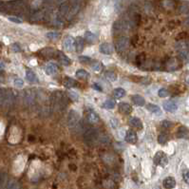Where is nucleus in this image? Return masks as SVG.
I'll return each instance as SVG.
<instances>
[{
    "instance_id": "obj_1",
    "label": "nucleus",
    "mask_w": 189,
    "mask_h": 189,
    "mask_svg": "<svg viewBox=\"0 0 189 189\" xmlns=\"http://www.w3.org/2000/svg\"><path fill=\"white\" fill-rule=\"evenodd\" d=\"M99 139V132L95 128H88L84 134L85 143L89 146H94Z\"/></svg>"
},
{
    "instance_id": "obj_2",
    "label": "nucleus",
    "mask_w": 189,
    "mask_h": 189,
    "mask_svg": "<svg viewBox=\"0 0 189 189\" xmlns=\"http://www.w3.org/2000/svg\"><path fill=\"white\" fill-rule=\"evenodd\" d=\"M51 101H52V105L54 106V108L58 109H61L64 107H66L67 103V96L65 95L64 92H60V91H57V92L53 93Z\"/></svg>"
},
{
    "instance_id": "obj_3",
    "label": "nucleus",
    "mask_w": 189,
    "mask_h": 189,
    "mask_svg": "<svg viewBox=\"0 0 189 189\" xmlns=\"http://www.w3.org/2000/svg\"><path fill=\"white\" fill-rule=\"evenodd\" d=\"M129 45V39L126 36H120L115 40V49L117 51H124L128 49Z\"/></svg>"
},
{
    "instance_id": "obj_4",
    "label": "nucleus",
    "mask_w": 189,
    "mask_h": 189,
    "mask_svg": "<svg viewBox=\"0 0 189 189\" xmlns=\"http://www.w3.org/2000/svg\"><path fill=\"white\" fill-rule=\"evenodd\" d=\"M79 120H80V116L75 110L72 109V110L69 112V115H67V126H69V128H75L78 125Z\"/></svg>"
},
{
    "instance_id": "obj_5",
    "label": "nucleus",
    "mask_w": 189,
    "mask_h": 189,
    "mask_svg": "<svg viewBox=\"0 0 189 189\" xmlns=\"http://www.w3.org/2000/svg\"><path fill=\"white\" fill-rule=\"evenodd\" d=\"M154 164L156 165H161V166L164 167L165 165L168 164V158L167 156L164 154L162 151H158L154 156Z\"/></svg>"
},
{
    "instance_id": "obj_6",
    "label": "nucleus",
    "mask_w": 189,
    "mask_h": 189,
    "mask_svg": "<svg viewBox=\"0 0 189 189\" xmlns=\"http://www.w3.org/2000/svg\"><path fill=\"white\" fill-rule=\"evenodd\" d=\"M13 102V95L10 91L0 89V106H7Z\"/></svg>"
},
{
    "instance_id": "obj_7",
    "label": "nucleus",
    "mask_w": 189,
    "mask_h": 189,
    "mask_svg": "<svg viewBox=\"0 0 189 189\" xmlns=\"http://www.w3.org/2000/svg\"><path fill=\"white\" fill-rule=\"evenodd\" d=\"M64 45L67 51H72L75 48V40L73 39L72 36H67L64 41Z\"/></svg>"
},
{
    "instance_id": "obj_8",
    "label": "nucleus",
    "mask_w": 189,
    "mask_h": 189,
    "mask_svg": "<svg viewBox=\"0 0 189 189\" xmlns=\"http://www.w3.org/2000/svg\"><path fill=\"white\" fill-rule=\"evenodd\" d=\"M162 185L165 189H173L176 186V180L173 177H166L162 182Z\"/></svg>"
},
{
    "instance_id": "obj_9",
    "label": "nucleus",
    "mask_w": 189,
    "mask_h": 189,
    "mask_svg": "<svg viewBox=\"0 0 189 189\" xmlns=\"http://www.w3.org/2000/svg\"><path fill=\"white\" fill-rule=\"evenodd\" d=\"M177 137L181 139H188L189 138V129L186 126H180L177 131Z\"/></svg>"
},
{
    "instance_id": "obj_10",
    "label": "nucleus",
    "mask_w": 189,
    "mask_h": 189,
    "mask_svg": "<svg viewBox=\"0 0 189 189\" xmlns=\"http://www.w3.org/2000/svg\"><path fill=\"white\" fill-rule=\"evenodd\" d=\"M126 141L129 144H136V142L138 141V137L136 132L133 130H128L126 134Z\"/></svg>"
},
{
    "instance_id": "obj_11",
    "label": "nucleus",
    "mask_w": 189,
    "mask_h": 189,
    "mask_svg": "<svg viewBox=\"0 0 189 189\" xmlns=\"http://www.w3.org/2000/svg\"><path fill=\"white\" fill-rule=\"evenodd\" d=\"M131 101L133 104H135L136 106H139V107H143V106L146 105V100H144V98L143 96L138 95V94L131 97Z\"/></svg>"
},
{
    "instance_id": "obj_12",
    "label": "nucleus",
    "mask_w": 189,
    "mask_h": 189,
    "mask_svg": "<svg viewBox=\"0 0 189 189\" xmlns=\"http://www.w3.org/2000/svg\"><path fill=\"white\" fill-rule=\"evenodd\" d=\"M119 110L124 114H130L132 112V107L128 103H120Z\"/></svg>"
},
{
    "instance_id": "obj_13",
    "label": "nucleus",
    "mask_w": 189,
    "mask_h": 189,
    "mask_svg": "<svg viewBox=\"0 0 189 189\" xmlns=\"http://www.w3.org/2000/svg\"><path fill=\"white\" fill-rule=\"evenodd\" d=\"M178 106L172 101H167L164 103V109L167 112H174L177 110Z\"/></svg>"
},
{
    "instance_id": "obj_14",
    "label": "nucleus",
    "mask_w": 189,
    "mask_h": 189,
    "mask_svg": "<svg viewBox=\"0 0 189 189\" xmlns=\"http://www.w3.org/2000/svg\"><path fill=\"white\" fill-rule=\"evenodd\" d=\"M25 102L27 104H33L34 99H35V93L33 90H26L25 96H24Z\"/></svg>"
},
{
    "instance_id": "obj_15",
    "label": "nucleus",
    "mask_w": 189,
    "mask_h": 189,
    "mask_svg": "<svg viewBox=\"0 0 189 189\" xmlns=\"http://www.w3.org/2000/svg\"><path fill=\"white\" fill-rule=\"evenodd\" d=\"M166 67L168 70H175L179 67V61L176 58H171L167 61Z\"/></svg>"
},
{
    "instance_id": "obj_16",
    "label": "nucleus",
    "mask_w": 189,
    "mask_h": 189,
    "mask_svg": "<svg viewBox=\"0 0 189 189\" xmlns=\"http://www.w3.org/2000/svg\"><path fill=\"white\" fill-rule=\"evenodd\" d=\"M99 49H100V51H101L102 53L107 54V55L108 54H111L112 51H113V49H112L111 45H109V44H108V43L101 44V45H100Z\"/></svg>"
},
{
    "instance_id": "obj_17",
    "label": "nucleus",
    "mask_w": 189,
    "mask_h": 189,
    "mask_svg": "<svg viewBox=\"0 0 189 189\" xmlns=\"http://www.w3.org/2000/svg\"><path fill=\"white\" fill-rule=\"evenodd\" d=\"M146 109L148 110L149 112H151L153 114H156V115H161L162 114V110L161 108L158 107L157 105H154V104H147L146 105Z\"/></svg>"
},
{
    "instance_id": "obj_18",
    "label": "nucleus",
    "mask_w": 189,
    "mask_h": 189,
    "mask_svg": "<svg viewBox=\"0 0 189 189\" xmlns=\"http://www.w3.org/2000/svg\"><path fill=\"white\" fill-rule=\"evenodd\" d=\"M57 56H58V59H59V61L61 62L62 63V65H65V66H67V65H69V63H70V60H69V58L67 57V56L64 53V52H62V51H57Z\"/></svg>"
},
{
    "instance_id": "obj_19",
    "label": "nucleus",
    "mask_w": 189,
    "mask_h": 189,
    "mask_svg": "<svg viewBox=\"0 0 189 189\" xmlns=\"http://www.w3.org/2000/svg\"><path fill=\"white\" fill-rule=\"evenodd\" d=\"M58 67L54 63H49L46 67V73L48 75H52L57 72Z\"/></svg>"
},
{
    "instance_id": "obj_20",
    "label": "nucleus",
    "mask_w": 189,
    "mask_h": 189,
    "mask_svg": "<svg viewBox=\"0 0 189 189\" xmlns=\"http://www.w3.org/2000/svg\"><path fill=\"white\" fill-rule=\"evenodd\" d=\"M87 119L91 124H95L99 121V117L94 110H89L87 112Z\"/></svg>"
},
{
    "instance_id": "obj_21",
    "label": "nucleus",
    "mask_w": 189,
    "mask_h": 189,
    "mask_svg": "<svg viewBox=\"0 0 189 189\" xmlns=\"http://www.w3.org/2000/svg\"><path fill=\"white\" fill-rule=\"evenodd\" d=\"M129 123H130V125L132 126H134V128H137L139 129H141L143 128V123H142V121L139 119L137 117H132L129 119Z\"/></svg>"
},
{
    "instance_id": "obj_22",
    "label": "nucleus",
    "mask_w": 189,
    "mask_h": 189,
    "mask_svg": "<svg viewBox=\"0 0 189 189\" xmlns=\"http://www.w3.org/2000/svg\"><path fill=\"white\" fill-rule=\"evenodd\" d=\"M84 39H83L82 37H77L75 40V49H76V51L78 52H81L83 51V49H84Z\"/></svg>"
},
{
    "instance_id": "obj_23",
    "label": "nucleus",
    "mask_w": 189,
    "mask_h": 189,
    "mask_svg": "<svg viewBox=\"0 0 189 189\" xmlns=\"http://www.w3.org/2000/svg\"><path fill=\"white\" fill-rule=\"evenodd\" d=\"M76 77L81 80H85L88 78V72L85 69H78L76 71Z\"/></svg>"
},
{
    "instance_id": "obj_24",
    "label": "nucleus",
    "mask_w": 189,
    "mask_h": 189,
    "mask_svg": "<svg viewBox=\"0 0 189 189\" xmlns=\"http://www.w3.org/2000/svg\"><path fill=\"white\" fill-rule=\"evenodd\" d=\"M113 94H114L115 98L120 99V98H122V97H124V96L126 95V90L124 89V88H122V87H118V88H116V89L114 90Z\"/></svg>"
},
{
    "instance_id": "obj_25",
    "label": "nucleus",
    "mask_w": 189,
    "mask_h": 189,
    "mask_svg": "<svg viewBox=\"0 0 189 189\" xmlns=\"http://www.w3.org/2000/svg\"><path fill=\"white\" fill-rule=\"evenodd\" d=\"M26 78H27V80L29 82L36 81V75H35V73L31 69H27V71H26Z\"/></svg>"
},
{
    "instance_id": "obj_26",
    "label": "nucleus",
    "mask_w": 189,
    "mask_h": 189,
    "mask_svg": "<svg viewBox=\"0 0 189 189\" xmlns=\"http://www.w3.org/2000/svg\"><path fill=\"white\" fill-rule=\"evenodd\" d=\"M85 39L87 41V42H89V43H93L94 41H96V36H95V34H93L92 32H90V31H87L85 33Z\"/></svg>"
},
{
    "instance_id": "obj_27",
    "label": "nucleus",
    "mask_w": 189,
    "mask_h": 189,
    "mask_svg": "<svg viewBox=\"0 0 189 189\" xmlns=\"http://www.w3.org/2000/svg\"><path fill=\"white\" fill-rule=\"evenodd\" d=\"M64 85H65V87L70 88V87H74V85H76V82L73 80L72 78L66 77V78H65V81H64Z\"/></svg>"
},
{
    "instance_id": "obj_28",
    "label": "nucleus",
    "mask_w": 189,
    "mask_h": 189,
    "mask_svg": "<svg viewBox=\"0 0 189 189\" xmlns=\"http://www.w3.org/2000/svg\"><path fill=\"white\" fill-rule=\"evenodd\" d=\"M168 140V135L166 133H164V132H162L160 135H159L158 137V142L160 144H164L165 143L167 142Z\"/></svg>"
},
{
    "instance_id": "obj_29",
    "label": "nucleus",
    "mask_w": 189,
    "mask_h": 189,
    "mask_svg": "<svg viewBox=\"0 0 189 189\" xmlns=\"http://www.w3.org/2000/svg\"><path fill=\"white\" fill-rule=\"evenodd\" d=\"M47 37L51 40H57L59 37H60V33L56 31H49L47 33Z\"/></svg>"
},
{
    "instance_id": "obj_30",
    "label": "nucleus",
    "mask_w": 189,
    "mask_h": 189,
    "mask_svg": "<svg viewBox=\"0 0 189 189\" xmlns=\"http://www.w3.org/2000/svg\"><path fill=\"white\" fill-rule=\"evenodd\" d=\"M104 108H106V109H112V108H114V107H115V102L113 101V100H107V101H105V103H104Z\"/></svg>"
},
{
    "instance_id": "obj_31",
    "label": "nucleus",
    "mask_w": 189,
    "mask_h": 189,
    "mask_svg": "<svg viewBox=\"0 0 189 189\" xmlns=\"http://www.w3.org/2000/svg\"><path fill=\"white\" fill-rule=\"evenodd\" d=\"M106 77H107L108 80L113 82V81H116L117 79V75L115 72H112V71H107L106 72Z\"/></svg>"
},
{
    "instance_id": "obj_32",
    "label": "nucleus",
    "mask_w": 189,
    "mask_h": 189,
    "mask_svg": "<svg viewBox=\"0 0 189 189\" xmlns=\"http://www.w3.org/2000/svg\"><path fill=\"white\" fill-rule=\"evenodd\" d=\"M176 48L179 49V51H186V49H187V44L185 43L184 41H181V42L177 43Z\"/></svg>"
},
{
    "instance_id": "obj_33",
    "label": "nucleus",
    "mask_w": 189,
    "mask_h": 189,
    "mask_svg": "<svg viewBox=\"0 0 189 189\" xmlns=\"http://www.w3.org/2000/svg\"><path fill=\"white\" fill-rule=\"evenodd\" d=\"M91 67H92L93 70H95V71H101L102 70V64L100 63V62H93V63H91Z\"/></svg>"
},
{
    "instance_id": "obj_34",
    "label": "nucleus",
    "mask_w": 189,
    "mask_h": 189,
    "mask_svg": "<svg viewBox=\"0 0 189 189\" xmlns=\"http://www.w3.org/2000/svg\"><path fill=\"white\" fill-rule=\"evenodd\" d=\"M8 189H21V186H20L18 182L13 181L10 182V184H9V186H8Z\"/></svg>"
},
{
    "instance_id": "obj_35",
    "label": "nucleus",
    "mask_w": 189,
    "mask_h": 189,
    "mask_svg": "<svg viewBox=\"0 0 189 189\" xmlns=\"http://www.w3.org/2000/svg\"><path fill=\"white\" fill-rule=\"evenodd\" d=\"M158 94H159V96L160 97H167L168 95H169V91H168L166 88H161L160 90L158 91Z\"/></svg>"
},
{
    "instance_id": "obj_36",
    "label": "nucleus",
    "mask_w": 189,
    "mask_h": 189,
    "mask_svg": "<svg viewBox=\"0 0 189 189\" xmlns=\"http://www.w3.org/2000/svg\"><path fill=\"white\" fill-rule=\"evenodd\" d=\"M79 61H80L82 64L91 63V59L88 57V56H80V57H79Z\"/></svg>"
},
{
    "instance_id": "obj_37",
    "label": "nucleus",
    "mask_w": 189,
    "mask_h": 189,
    "mask_svg": "<svg viewBox=\"0 0 189 189\" xmlns=\"http://www.w3.org/2000/svg\"><path fill=\"white\" fill-rule=\"evenodd\" d=\"M182 178H184V181L189 185V169L184 170V172H182Z\"/></svg>"
},
{
    "instance_id": "obj_38",
    "label": "nucleus",
    "mask_w": 189,
    "mask_h": 189,
    "mask_svg": "<svg viewBox=\"0 0 189 189\" xmlns=\"http://www.w3.org/2000/svg\"><path fill=\"white\" fill-rule=\"evenodd\" d=\"M13 83H14V85H16L17 87H22L23 85H24V81L20 78H15Z\"/></svg>"
},
{
    "instance_id": "obj_39",
    "label": "nucleus",
    "mask_w": 189,
    "mask_h": 189,
    "mask_svg": "<svg viewBox=\"0 0 189 189\" xmlns=\"http://www.w3.org/2000/svg\"><path fill=\"white\" fill-rule=\"evenodd\" d=\"M8 19L13 23H17V24H21V23L23 22L22 19H20V18H18V17H15V16H9Z\"/></svg>"
},
{
    "instance_id": "obj_40",
    "label": "nucleus",
    "mask_w": 189,
    "mask_h": 189,
    "mask_svg": "<svg viewBox=\"0 0 189 189\" xmlns=\"http://www.w3.org/2000/svg\"><path fill=\"white\" fill-rule=\"evenodd\" d=\"M171 126H172V123L169 122V121H164V122H162V126L164 128H171Z\"/></svg>"
},
{
    "instance_id": "obj_41",
    "label": "nucleus",
    "mask_w": 189,
    "mask_h": 189,
    "mask_svg": "<svg viewBox=\"0 0 189 189\" xmlns=\"http://www.w3.org/2000/svg\"><path fill=\"white\" fill-rule=\"evenodd\" d=\"M93 87L98 91H103V88L101 87V85H99L98 84H93Z\"/></svg>"
},
{
    "instance_id": "obj_42",
    "label": "nucleus",
    "mask_w": 189,
    "mask_h": 189,
    "mask_svg": "<svg viewBox=\"0 0 189 189\" xmlns=\"http://www.w3.org/2000/svg\"><path fill=\"white\" fill-rule=\"evenodd\" d=\"M69 95H73V96H69L70 98L74 99V100H77V99H78V95H77V94H75V93H73V92H69Z\"/></svg>"
},
{
    "instance_id": "obj_43",
    "label": "nucleus",
    "mask_w": 189,
    "mask_h": 189,
    "mask_svg": "<svg viewBox=\"0 0 189 189\" xmlns=\"http://www.w3.org/2000/svg\"><path fill=\"white\" fill-rule=\"evenodd\" d=\"M144 54H141L140 56H139V59H137V62L139 61V63H140V64H141V63H142V62H143V61L144 60V59H142V58H143V57H144Z\"/></svg>"
},
{
    "instance_id": "obj_44",
    "label": "nucleus",
    "mask_w": 189,
    "mask_h": 189,
    "mask_svg": "<svg viewBox=\"0 0 189 189\" xmlns=\"http://www.w3.org/2000/svg\"><path fill=\"white\" fill-rule=\"evenodd\" d=\"M13 49H15V51H20V48L16 45V44H14V45L13 46Z\"/></svg>"
},
{
    "instance_id": "obj_45",
    "label": "nucleus",
    "mask_w": 189,
    "mask_h": 189,
    "mask_svg": "<svg viewBox=\"0 0 189 189\" xmlns=\"http://www.w3.org/2000/svg\"><path fill=\"white\" fill-rule=\"evenodd\" d=\"M185 24H186L188 27H189V15H188V17L186 18V20H185Z\"/></svg>"
},
{
    "instance_id": "obj_46",
    "label": "nucleus",
    "mask_w": 189,
    "mask_h": 189,
    "mask_svg": "<svg viewBox=\"0 0 189 189\" xmlns=\"http://www.w3.org/2000/svg\"><path fill=\"white\" fill-rule=\"evenodd\" d=\"M0 69H4V64L0 63Z\"/></svg>"
},
{
    "instance_id": "obj_47",
    "label": "nucleus",
    "mask_w": 189,
    "mask_h": 189,
    "mask_svg": "<svg viewBox=\"0 0 189 189\" xmlns=\"http://www.w3.org/2000/svg\"><path fill=\"white\" fill-rule=\"evenodd\" d=\"M1 182H2V174L0 173V184H1Z\"/></svg>"
},
{
    "instance_id": "obj_48",
    "label": "nucleus",
    "mask_w": 189,
    "mask_h": 189,
    "mask_svg": "<svg viewBox=\"0 0 189 189\" xmlns=\"http://www.w3.org/2000/svg\"><path fill=\"white\" fill-rule=\"evenodd\" d=\"M186 59H187V61L189 62V51L187 52V56H186Z\"/></svg>"
},
{
    "instance_id": "obj_49",
    "label": "nucleus",
    "mask_w": 189,
    "mask_h": 189,
    "mask_svg": "<svg viewBox=\"0 0 189 189\" xmlns=\"http://www.w3.org/2000/svg\"><path fill=\"white\" fill-rule=\"evenodd\" d=\"M154 189H161V188H160V187H155Z\"/></svg>"
},
{
    "instance_id": "obj_50",
    "label": "nucleus",
    "mask_w": 189,
    "mask_h": 189,
    "mask_svg": "<svg viewBox=\"0 0 189 189\" xmlns=\"http://www.w3.org/2000/svg\"><path fill=\"white\" fill-rule=\"evenodd\" d=\"M76 1H77V0H76Z\"/></svg>"
}]
</instances>
